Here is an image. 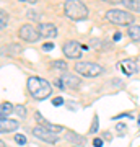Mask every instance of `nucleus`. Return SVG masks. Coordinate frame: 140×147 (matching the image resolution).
Segmentation results:
<instances>
[{"instance_id": "20e7f679", "label": "nucleus", "mask_w": 140, "mask_h": 147, "mask_svg": "<svg viewBox=\"0 0 140 147\" xmlns=\"http://www.w3.org/2000/svg\"><path fill=\"white\" fill-rule=\"evenodd\" d=\"M18 38L25 42H36L39 39V31H38V28L33 26L31 23H25L18 30Z\"/></svg>"}, {"instance_id": "72a5a7b5", "label": "nucleus", "mask_w": 140, "mask_h": 147, "mask_svg": "<svg viewBox=\"0 0 140 147\" xmlns=\"http://www.w3.org/2000/svg\"><path fill=\"white\" fill-rule=\"evenodd\" d=\"M139 126H140V115H139Z\"/></svg>"}, {"instance_id": "4468645a", "label": "nucleus", "mask_w": 140, "mask_h": 147, "mask_svg": "<svg viewBox=\"0 0 140 147\" xmlns=\"http://www.w3.org/2000/svg\"><path fill=\"white\" fill-rule=\"evenodd\" d=\"M21 51H23L21 44H18V42H11V44H8V46L3 47V51H2V53L7 54V56H16V54H20Z\"/></svg>"}, {"instance_id": "393cba45", "label": "nucleus", "mask_w": 140, "mask_h": 147, "mask_svg": "<svg viewBox=\"0 0 140 147\" xmlns=\"http://www.w3.org/2000/svg\"><path fill=\"white\" fill-rule=\"evenodd\" d=\"M121 118H132V113H119V115L113 116V119H121Z\"/></svg>"}, {"instance_id": "6e6552de", "label": "nucleus", "mask_w": 140, "mask_h": 147, "mask_svg": "<svg viewBox=\"0 0 140 147\" xmlns=\"http://www.w3.org/2000/svg\"><path fill=\"white\" fill-rule=\"evenodd\" d=\"M52 93V87H51V84L47 82V80H44V79H41V87L38 88V92L34 95H33V98L34 100H46L47 96Z\"/></svg>"}, {"instance_id": "4be33fe9", "label": "nucleus", "mask_w": 140, "mask_h": 147, "mask_svg": "<svg viewBox=\"0 0 140 147\" xmlns=\"http://www.w3.org/2000/svg\"><path fill=\"white\" fill-rule=\"evenodd\" d=\"M15 142L20 146H25L28 141H26V136H23V134H15Z\"/></svg>"}, {"instance_id": "cd10ccee", "label": "nucleus", "mask_w": 140, "mask_h": 147, "mask_svg": "<svg viewBox=\"0 0 140 147\" xmlns=\"http://www.w3.org/2000/svg\"><path fill=\"white\" fill-rule=\"evenodd\" d=\"M116 131L121 132V134H122V132H125V124H124V123H119V124H116Z\"/></svg>"}, {"instance_id": "1a4fd4ad", "label": "nucleus", "mask_w": 140, "mask_h": 147, "mask_svg": "<svg viewBox=\"0 0 140 147\" xmlns=\"http://www.w3.org/2000/svg\"><path fill=\"white\" fill-rule=\"evenodd\" d=\"M38 31H39V36H42V38H56L57 36V28L52 23H39Z\"/></svg>"}, {"instance_id": "5701e85b", "label": "nucleus", "mask_w": 140, "mask_h": 147, "mask_svg": "<svg viewBox=\"0 0 140 147\" xmlns=\"http://www.w3.org/2000/svg\"><path fill=\"white\" fill-rule=\"evenodd\" d=\"M99 126H98V115H94L93 118V124H91V127H90V132H98Z\"/></svg>"}, {"instance_id": "412c9836", "label": "nucleus", "mask_w": 140, "mask_h": 147, "mask_svg": "<svg viewBox=\"0 0 140 147\" xmlns=\"http://www.w3.org/2000/svg\"><path fill=\"white\" fill-rule=\"evenodd\" d=\"M15 113L20 116V118H25L26 116V108L23 105H15Z\"/></svg>"}, {"instance_id": "bb28decb", "label": "nucleus", "mask_w": 140, "mask_h": 147, "mask_svg": "<svg viewBox=\"0 0 140 147\" xmlns=\"http://www.w3.org/2000/svg\"><path fill=\"white\" fill-rule=\"evenodd\" d=\"M103 144H104V141L101 139V137H96V139H93V146H94V147H103Z\"/></svg>"}, {"instance_id": "7c9ffc66", "label": "nucleus", "mask_w": 140, "mask_h": 147, "mask_svg": "<svg viewBox=\"0 0 140 147\" xmlns=\"http://www.w3.org/2000/svg\"><path fill=\"white\" fill-rule=\"evenodd\" d=\"M104 2H109V3H122L124 0H104Z\"/></svg>"}, {"instance_id": "a211bd4d", "label": "nucleus", "mask_w": 140, "mask_h": 147, "mask_svg": "<svg viewBox=\"0 0 140 147\" xmlns=\"http://www.w3.org/2000/svg\"><path fill=\"white\" fill-rule=\"evenodd\" d=\"M8 13H7L5 10H2L0 8V30H3V28H7V25H8Z\"/></svg>"}, {"instance_id": "aec40b11", "label": "nucleus", "mask_w": 140, "mask_h": 147, "mask_svg": "<svg viewBox=\"0 0 140 147\" xmlns=\"http://www.w3.org/2000/svg\"><path fill=\"white\" fill-rule=\"evenodd\" d=\"M52 67L54 69H60V70H67V62L65 61H54L52 62Z\"/></svg>"}, {"instance_id": "2eb2a0df", "label": "nucleus", "mask_w": 140, "mask_h": 147, "mask_svg": "<svg viewBox=\"0 0 140 147\" xmlns=\"http://www.w3.org/2000/svg\"><path fill=\"white\" fill-rule=\"evenodd\" d=\"M11 113H15V106L11 105L10 101L0 103V119H2V118H7V116L11 115Z\"/></svg>"}, {"instance_id": "9b49d317", "label": "nucleus", "mask_w": 140, "mask_h": 147, "mask_svg": "<svg viewBox=\"0 0 140 147\" xmlns=\"http://www.w3.org/2000/svg\"><path fill=\"white\" fill-rule=\"evenodd\" d=\"M117 69H121L122 74H125V75H134V74L139 70L135 61H130V59H125V61H122L121 64H117Z\"/></svg>"}, {"instance_id": "a878e982", "label": "nucleus", "mask_w": 140, "mask_h": 147, "mask_svg": "<svg viewBox=\"0 0 140 147\" xmlns=\"http://www.w3.org/2000/svg\"><path fill=\"white\" fill-rule=\"evenodd\" d=\"M52 49H54V44H52V42H44V44H42V51L49 53V51H52Z\"/></svg>"}, {"instance_id": "39448f33", "label": "nucleus", "mask_w": 140, "mask_h": 147, "mask_svg": "<svg viewBox=\"0 0 140 147\" xmlns=\"http://www.w3.org/2000/svg\"><path fill=\"white\" fill-rule=\"evenodd\" d=\"M33 134H34L38 139H41L42 142H46V144H57L59 142V137L56 136V132L47 131L46 127L39 126V124L33 127Z\"/></svg>"}, {"instance_id": "f03ea898", "label": "nucleus", "mask_w": 140, "mask_h": 147, "mask_svg": "<svg viewBox=\"0 0 140 147\" xmlns=\"http://www.w3.org/2000/svg\"><path fill=\"white\" fill-rule=\"evenodd\" d=\"M106 20L113 25H119V26H130L135 21L134 15L129 13L125 10H119V8H114V10L106 11Z\"/></svg>"}, {"instance_id": "f257e3e1", "label": "nucleus", "mask_w": 140, "mask_h": 147, "mask_svg": "<svg viewBox=\"0 0 140 147\" xmlns=\"http://www.w3.org/2000/svg\"><path fill=\"white\" fill-rule=\"evenodd\" d=\"M64 13L67 18L73 21H82L88 18V7L82 0H65L64 3Z\"/></svg>"}, {"instance_id": "0eeeda50", "label": "nucleus", "mask_w": 140, "mask_h": 147, "mask_svg": "<svg viewBox=\"0 0 140 147\" xmlns=\"http://www.w3.org/2000/svg\"><path fill=\"white\" fill-rule=\"evenodd\" d=\"M34 119L38 121V124H39V126L46 127L47 131L56 132V134H57V132H60V131L64 129V127H62V126H59V124H52V123H49V121H47L42 115H39V111H36V113H34Z\"/></svg>"}, {"instance_id": "b1692460", "label": "nucleus", "mask_w": 140, "mask_h": 147, "mask_svg": "<svg viewBox=\"0 0 140 147\" xmlns=\"http://www.w3.org/2000/svg\"><path fill=\"white\" fill-rule=\"evenodd\" d=\"M52 105L54 106H62L64 105V98L62 96H56V98L52 100Z\"/></svg>"}, {"instance_id": "c85d7f7f", "label": "nucleus", "mask_w": 140, "mask_h": 147, "mask_svg": "<svg viewBox=\"0 0 140 147\" xmlns=\"http://www.w3.org/2000/svg\"><path fill=\"white\" fill-rule=\"evenodd\" d=\"M54 85H56L59 90H65V87H64V84H62V80H60V79H56V80H54Z\"/></svg>"}, {"instance_id": "7ed1b4c3", "label": "nucleus", "mask_w": 140, "mask_h": 147, "mask_svg": "<svg viewBox=\"0 0 140 147\" xmlns=\"http://www.w3.org/2000/svg\"><path fill=\"white\" fill-rule=\"evenodd\" d=\"M73 69L82 77H98V75L104 74V67L96 62H77Z\"/></svg>"}, {"instance_id": "473e14b6", "label": "nucleus", "mask_w": 140, "mask_h": 147, "mask_svg": "<svg viewBox=\"0 0 140 147\" xmlns=\"http://www.w3.org/2000/svg\"><path fill=\"white\" fill-rule=\"evenodd\" d=\"M0 147H5V142L2 141V139H0Z\"/></svg>"}, {"instance_id": "f8f14e48", "label": "nucleus", "mask_w": 140, "mask_h": 147, "mask_svg": "<svg viewBox=\"0 0 140 147\" xmlns=\"http://www.w3.org/2000/svg\"><path fill=\"white\" fill-rule=\"evenodd\" d=\"M18 127H20V124L13 119H8V118L0 119V132H15Z\"/></svg>"}, {"instance_id": "6ab92c4d", "label": "nucleus", "mask_w": 140, "mask_h": 147, "mask_svg": "<svg viewBox=\"0 0 140 147\" xmlns=\"http://www.w3.org/2000/svg\"><path fill=\"white\" fill-rule=\"evenodd\" d=\"M26 16H28V20H31V21H38L39 18H41V15H39L38 11H34V10H28L26 11Z\"/></svg>"}, {"instance_id": "f3484780", "label": "nucleus", "mask_w": 140, "mask_h": 147, "mask_svg": "<svg viewBox=\"0 0 140 147\" xmlns=\"http://www.w3.org/2000/svg\"><path fill=\"white\" fill-rule=\"evenodd\" d=\"M122 3H124L125 8H129L130 11L140 13V0H124Z\"/></svg>"}, {"instance_id": "2f4dec72", "label": "nucleus", "mask_w": 140, "mask_h": 147, "mask_svg": "<svg viewBox=\"0 0 140 147\" xmlns=\"http://www.w3.org/2000/svg\"><path fill=\"white\" fill-rule=\"evenodd\" d=\"M20 2H25V3H36L38 0H20Z\"/></svg>"}, {"instance_id": "9d476101", "label": "nucleus", "mask_w": 140, "mask_h": 147, "mask_svg": "<svg viewBox=\"0 0 140 147\" xmlns=\"http://www.w3.org/2000/svg\"><path fill=\"white\" fill-rule=\"evenodd\" d=\"M60 80H62L65 88H78L80 87V77L73 75V74H62Z\"/></svg>"}, {"instance_id": "c756f323", "label": "nucleus", "mask_w": 140, "mask_h": 147, "mask_svg": "<svg viewBox=\"0 0 140 147\" xmlns=\"http://www.w3.org/2000/svg\"><path fill=\"white\" fill-rule=\"evenodd\" d=\"M121 39H122V33L121 31L114 33V41H121Z\"/></svg>"}, {"instance_id": "ddd939ff", "label": "nucleus", "mask_w": 140, "mask_h": 147, "mask_svg": "<svg viewBox=\"0 0 140 147\" xmlns=\"http://www.w3.org/2000/svg\"><path fill=\"white\" fill-rule=\"evenodd\" d=\"M26 87H28V92H29V93L34 95V93L38 92V88L41 87V79L33 75V77H29V79H28V82H26Z\"/></svg>"}, {"instance_id": "dca6fc26", "label": "nucleus", "mask_w": 140, "mask_h": 147, "mask_svg": "<svg viewBox=\"0 0 140 147\" xmlns=\"http://www.w3.org/2000/svg\"><path fill=\"white\" fill-rule=\"evenodd\" d=\"M127 34L132 41H140V25H130Z\"/></svg>"}, {"instance_id": "423d86ee", "label": "nucleus", "mask_w": 140, "mask_h": 147, "mask_svg": "<svg viewBox=\"0 0 140 147\" xmlns=\"http://www.w3.org/2000/svg\"><path fill=\"white\" fill-rule=\"evenodd\" d=\"M62 51L64 54L67 56L68 59H80V56H82V44L78 41H73V39H70V41H65L62 46Z\"/></svg>"}]
</instances>
